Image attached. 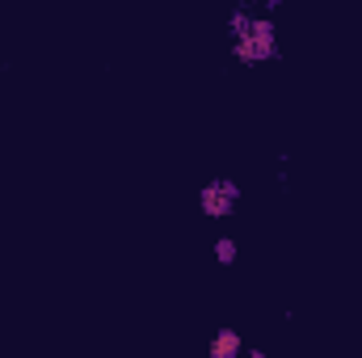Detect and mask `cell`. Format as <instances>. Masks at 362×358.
<instances>
[{"label": "cell", "instance_id": "2", "mask_svg": "<svg viewBox=\"0 0 362 358\" xmlns=\"http://www.w3.org/2000/svg\"><path fill=\"white\" fill-rule=\"evenodd\" d=\"M232 198H236V185H232V181H211V185L202 190V211H206V215H223V211L232 207Z\"/></svg>", "mask_w": 362, "mask_h": 358}, {"label": "cell", "instance_id": "3", "mask_svg": "<svg viewBox=\"0 0 362 358\" xmlns=\"http://www.w3.org/2000/svg\"><path fill=\"white\" fill-rule=\"evenodd\" d=\"M236 350H240V337H236L232 329H223V333L211 342V354H215V358H232Z\"/></svg>", "mask_w": 362, "mask_h": 358}, {"label": "cell", "instance_id": "1", "mask_svg": "<svg viewBox=\"0 0 362 358\" xmlns=\"http://www.w3.org/2000/svg\"><path fill=\"white\" fill-rule=\"evenodd\" d=\"M236 55H240L245 64H249V59H266V55H274V30H270V21H249V34L240 30Z\"/></svg>", "mask_w": 362, "mask_h": 358}, {"label": "cell", "instance_id": "4", "mask_svg": "<svg viewBox=\"0 0 362 358\" xmlns=\"http://www.w3.org/2000/svg\"><path fill=\"white\" fill-rule=\"evenodd\" d=\"M215 258H219V266H232V262H236V241L223 236V241L215 245Z\"/></svg>", "mask_w": 362, "mask_h": 358}]
</instances>
